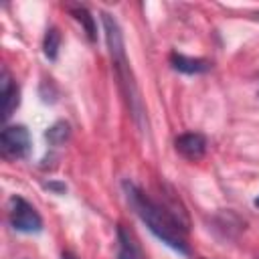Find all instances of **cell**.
<instances>
[{"label": "cell", "instance_id": "obj_1", "mask_svg": "<svg viewBox=\"0 0 259 259\" xmlns=\"http://www.w3.org/2000/svg\"><path fill=\"white\" fill-rule=\"evenodd\" d=\"M123 190L127 196L130 206L134 208V212L142 219V223H146V227L168 247H172L174 251L188 255V243H186V227L178 221V217L168 210L166 206H162L160 202L152 200L146 192H142L136 184L132 182H123Z\"/></svg>", "mask_w": 259, "mask_h": 259}, {"label": "cell", "instance_id": "obj_2", "mask_svg": "<svg viewBox=\"0 0 259 259\" xmlns=\"http://www.w3.org/2000/svg\"><path fill=\"white\" fill-rule=\"evenodd\" d=\"M8 219H10L12 229L18 233H40L42 231L40 214L22 196H12L8 200Z\"/></svg>", "mask_w": 259, "mask_h": 259}, {"label": "cell", "instance_id": "obj_3", "mask_svg": "<svg viewBox=\"0 0 259 259\" xmlns=\"http://www.w3.org/2000/svg\"><path fill=\"white\" fill-rule=\"evenodd\" d=\"M0 150L6 158H24L30 152V134L24 125H6L0 134Z\"/></svg>", "mask_w": 259, "mask_h": 259}, {"label": "cell", "instance_id": "obj_4", "mask_svg": "<svg viewBox=\"0 0 259 259\" xmlns=\"http://www.w3.org/2000/svg\"><path fill=\"white\" fill-rule=\"evenodd\" d=\"M101 22H103V30H105V40H107V49H109V55H111V63L113 65H119V63H125V49H123V34H121V28L117 24V20L103 12L101 14Z\"/></svg>", "mask_w": 259, "mask_h": 259}, {"label": "cell", "instance_id": "obj_5", "mask_svg": "<svg viewBox=\"0 0 259 259\" xmlns=\"http://www.w3.org/2000/svg\"><path fill=\"white\" fill-rule=\"evenodd\" d=\"M176 146V152L180 156H184L186 160H200L206 152V138L202 134H196V132H190V134H182L176 138L174 142Z\"/></svg>", "mask_w": 259, "mask_h": 259}, {"label": "cell", "instance_id": "obj_6", "mask_svg": "<svg viewBox=\"0 0 259 259\" xmlns=\"http://www.w3.org/2000/svg\"><path fill=\"white\" fill-rule=\"evenodd\" d=\"M18 87L12 83L8 71H2V79H0V97H2V119L6 121L14 109L18 107L20 103V97H18Z\"/></svg>", "mask_w": 259, "mask_h": 259}, {"label": "cell", "instance_id": "obj_7", "mask_svg": "<svg viewBox=\"0 0 259 259\" xmlns=\"http://www.w3.org/2000/svg\"><path fill=\"white\" fill-rule=\"evenodd\" d=\"M117 243H119V249H117V259H146L136 237L125 231L123 225L117 227Z\"/></svg>", "mask_w": 259, "mask_h": 259}, {"label": "cell", "instance_id": "obj_8", "mask_svg": "<svg viewBox=\"0 0 259 259\" xmlns=\"http://www.w3.org/2000/svg\"><path fill=\"white\" fill-rule=\"evenodd\" d=\"M170 63L176 71L180 73H186V75H198V73H206L210 71V63L206 59H192V57H184V55H178V53H172L170 55Z\"/></svg>", "mask_w": 259, "mask_h": 259}, {"label": "cell", "instance_id": "obj_9", "mask_svg": "<svg viewBox=\"0 0 259 259\" xmlns=\"http://www.w3.org/2000/svg\"><path fill=\"white\" fill-rule=\"evenodd\" d=\"M71 14H73V18L85 28L87 38H89V40H95V38H97V28H95V20H93V16L89 14V10L77 6V8H71Z\"/></svg>", "mask_w": 259, "mask_h": 259}, {"label": "cell", "instance_id": "obj_10", "mask_svg": "<svg viewBox=\"0 0 259 259\" xmlns=\"http://www.w3.org/2000/svg\"><path fill=\"white\" fill-rule=\"evenodd\" d=\"M59 47H61V32H59V28L51 26L47 30V34H45V40H42V53H45V57L51 59V61H55L57 55H59Z\"/></svg>", "mask_w": 259, "mask_h": 259}, {"label": "cell", "instance_id": "obj_11", "mask_svg": "<svg viewBox=\"0 0 259 259\" xmlns=\"http://www.w3.org/2000/svg\"><path fill=\"white\" fill-rule=\"evenodd\" d=\"M69 134H71L69 123H67V121H57V123H53V125L45 132V138H47V142H49L51 146H61V144H65V142L69 140Z\"/></svg>", "mask_w": 259, "mask_h": 259}, {"label": "cell", "instance_id": "obj_12", "mask_svg": "<svg viewBox=\"0 0 259 259\" xmlns=\"http://www.w3.org/2000/svg\"><path fill=\"white\" fill-rule=\"evenodd\" d=\"M63 259H79V257H77L75 253H71V251H65V253H63Z\"/></svg>", "mask_w": 259, "mask_h": 259}, {"label": "cell", "instance_id": "obj_13", "mask_svg": "<svg viewBox=\"0 0 259 259\" xmlns=\"http://www.w3.org/2000/svg\"><path fill=\"white\" fill-rule=\"evenodd\" d=\"M255 206H259V198H255Z\"/></svg>", "mask_w": 259, "mask_h": 259}, {"label": "cell", "instance_id": "obj_14", "mask_svg": "<svg viewBox=\"0 0 259 259\" xmlns=\"http://www.w3.org/2000/svg\"><path fill=\"white\" fill-rule=\"evenodd\" d=\"M255 16H257V18H259V12H257V14H255Z\"/></svg>", "mask_w": 259, "mask_h": 259}]
</instances>
